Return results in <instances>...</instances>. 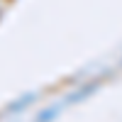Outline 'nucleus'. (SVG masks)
Segmentation results:
<instances>
[{
  "instance_id": "nucleus-3",
  "label": "nucleus",
  "mask_w": 122,
  "mask_h": 122,
  "mask_svg": "<svg viewBox=\"0 0 122 122\" xmlns=\"http://www.w3.org/2000/svg\"><path fill=\"white\" fill-rule=\"evenodd\" d=\"M56 112H59V105H56V107H49V110H44V112L37 117V122H51V120L56 117Z\"/></svg>"
},
{
  "instance_id": "nucleus-2",
  "label": "nucleus",
  "mask_w": 122,
  "mask_h": 122,
  "mask_svg": "<svg viewBox=\"0 0 122 122\" xmlns=\"http://www.w3.org/2000/svg\"><path fill=\"white\" fill-rule=\"evenodd\" d=\"M90 90H95V83H88L86 88H81V90H76V93H73V95L68 98V103H76V100H81V98H86V95L90 93Z\"/></svg>"
},
{
  "instance_id": "nucleus-4",
  "label": "nucleus",
  "mask_w": 122,
  "mask_h": 122,
  "mask_svg": "<svg viewBox=\"0 0 122 122\" xmlns=\"http://www.w3.org/2000/svg\"><path fill=\"white\" fill-rule=\"evenodd\" d=\"M3 7H5V5H3V0H0V15H3Z\"/></svg>"
},
{
  "instance_id": "nucleus-1",
  "label": "nucleus",
  "mask_w": 122,
  "mask_h": 122,
  "mask_svg": "<svg viewBox=\"0 0 122 122\" xmlns=\"http://www.w3.org/2000/svg\"><path fill=\"white\" fill-rule=\"evenodd\" d=\"M32 100H34V95H22L20 100H15V103H12V105L7 107V112H17V110H22V107H27L29 103H32Z\"/></svg>"
}]
</instances>
